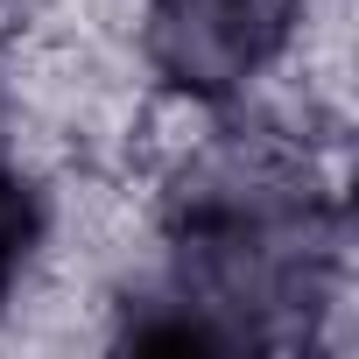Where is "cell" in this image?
Instances as JSON below:
<instances>
[{
  "instance_id": "6da1fadb",
  "label": "cell",
  "mask_w": 359,
  "mask_h": 359,
  "mask_svg": "<svg viewBox=\"0 0 359 359\" xmlns=\"http://www.w3.org/2000/svg\"><path fill=\"white\" fill-rule=\"evenodd\" d=\"M345 254L338 198L317 169L240 134L191 162L169 205V268L127 303V345L162 352H289L317 331Z\"/></svg>"
},
{
  "instance_id": "3957f363",
  "label": "cell",
  "mask_w": 359,
  "mask_h": 359,
  "mask_svg": "<svg viewBox=\"0 0 359 359\" xmlns=\"http://www.w3.org/2000/svg\"><path fill=\"white\" fill-rule=\"evenodd\" d=\"M36 240H43V198H36V184L15 176V169H0V310H8V296H15Z\"/></svg>"
},
{
  "instance_id": "7a4b0ae2",
  "label": "cell",
  "mask_w": 359,
  "mask_h": 359,
  "mask_svg": "<svg viewBox=\"0 0 359 359\" xmlns=\"http://www.w3.org/2000/svg\"><path fill=\"white\" fill-rule=\"evenodd\" d=\"M303 0H148V64L205 106L247 92L296 36Z\"/></svg>"
}]
</instances>
